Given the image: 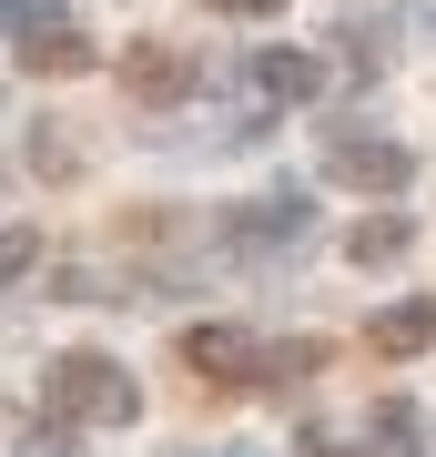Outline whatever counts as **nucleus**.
Instances as JSON below:
<instances>
[{"label":"nucleus","instance_id":"f257e3e1","mask_svg":"<svg viewBox=\"0 0 436 457\" xmlns=\"http://www.w3.org/2000/svg\"><path fill=\"white\" fill-rule=\"evenodd\" d=\"M41 407L71 417V427H132V417H143V386H132L112 356H51Z\"/></svg>","mask_w":436,"mask_h":457},{"label":"nucleus","instance_id":"f03ea898","mask_svg":"<svg viewBox=\"0 0 436 457\" xmlns=\"http://www.w3.org/2000/svg\"><path fill=\"white\" fill-rule=\"evenodd\" d=\"M122 92L132 102H183V92H193V62H183L173 41H132L122 51Z\"/></svg>","mask_w":436,"mask_h":457},{"label":"nucleus","instance_id":"7ed1b4c3","mask_svg":"<svg viewBox=\"0 0 436 457\" xmlns=\"http://www.w3.org/2000/svg\"><path fill=\"white\" fill-rule=\"evenodd\" d=\"M183 356H193L203 376H224V386H264V345L234 336V326H193V336H183Z\"/></svg>","mask_w":436,"mask_h":457},{"label":"nucleus","instance_id":"20e7f679","mask_svg":"<svg viewBox=\"0 0 436 457\" xmlns=\"http://www.w3.org/2000/svg\"><path fill=\"white\" fill-rule=\"evenodd\" d=\"M335 183L396 194V183H416V153H406V143H335Z\"/></svg>","mask_w":436,"mask_h":457},{"label":"nucleus","instance_id":"39448f33","mask_svg":"<svg viewBox=\"0 0 436 457\" xmlns=\"http://www.w3.org/2000/svg\"><path fill=\"white\" fill-rule=\"evenodd\" d=\"M21 62H31V71H62V82H71V71H92L102 51L81 41V31H71L62 11H51V21H31V31H21Z\"/></svg>","mask_w":436,"mask_h":457},{"label":"nucleus","instance_id":"423d86ee","mask_svg":"<svg viewBox=\"0 0 436 457\" xmlns=\"http://www.w3.org/2000/svg\"><path fill=\"white\" fill-rule=\"evenodd\" d=\"M254 82H264V102H305V92L325 82V62H315V51H264Z\"/></svg>","mask_w":436,"mask_h":457},{"label":"nucleus","instance_id":"0eeeda50","mask_svg":"<svg viewBox=\"0 0 436 457\" xmlns=\"http://www.w3.org/2000/svg\"><path fill=\"white\" fill-rule=\"evenodd\" d=\"M436 345V305H396V315H375V356H426Z\"/></svg>","mask_w":436,"mask_h":457},{"label":"nucleus","instance_id":"6e6552de","mask_svg":"<svg viewBox=\"0 0 436 457\" xmlns=\"http://www.w3.org/2000/svg\"><path fill=\"white\" fill-rule=\"evenodd\" d=\"M406 254V224L386 213V224H356V264H396Z\"/></svg>","mask_w":436,"mask_h":457},{"label":"nucleus","instance_id":"1a4fd4ad","mask_svg":"<svg viewBox=\"0 0 436 457\" xmlns=\"http://www.w3.org/2000/svg\"><path fill=\"white\" fill-rule=\"evenodd\" d=\"M31 264H41V234H31V224H11V234H0V285H21Z\"/></svg>","mask_w":436,"mask_h":457},{"label":"nucleus","instance_id":"9d476101","mask_svg":"<svg viewBox=\"0 0 436 457\" xmlns=\"http://www.w3.org/2000/svg\"><path fill=\"white\" fill-rule=\"evenodd\" d=\"M243 245H275V234H294V204H243Z\"/></svg>","mask_w":436,"mask_h":457},{"label":"nucleus","instance_id":"9b49d317","mask_svg":"<svg viewBox=\"0 0 436 457\" xmlns=\"http://www.w3.org/2000/svg\"><path fill=\"white\" fill-rule=\"evenodd\" d=\"M31 163H41V173H71V163H81V153L62 143V122H41V143H31Z\"/></svg>","mask_w":436,"mask_h":457}]
</instances>
